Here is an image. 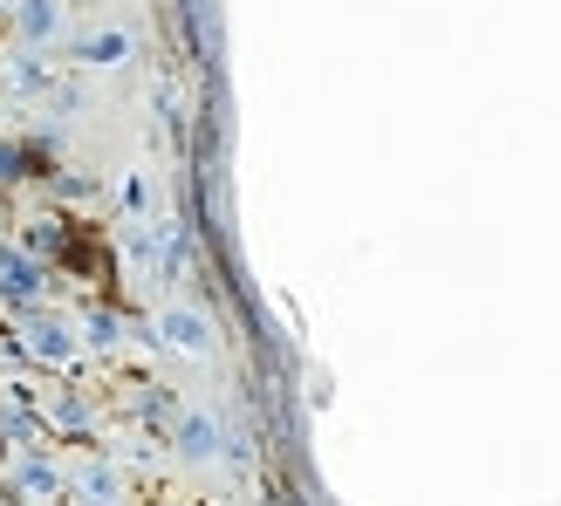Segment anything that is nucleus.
I'll return each mask as SVG.
<instances>
[{
    "label": "nucleus",
    "mask_w": 561,
    "mask_h": 506,
    "mask_svg": "<svg viewBox=\"0 0 561 506\" xmlns=\"http://www.w3.org/2000/svg\"><path fill=\"white\" fill-rule=\"evenodd\" d=\"M82 55H90V62H124V35H90Z\"/></svg>",
    "instance_id": "nucleus-4"
},
{
    "label": "nucleus",
    "mask_w": 561,
    "mask_h": 506,
    "mask_svg": "<svg viewBox=\"0 0 561 506\" xmlns=\"http://www.w3.org/2000/svg\"><path fill=\"white\" fill-rule=\"evenodd\" d=\"M14 82H21V96H42V90H48V69L21 55V62H14Z\"/></svg>",
    "instance_id": "nucleus-6"
},
{
    "label": "nucleus",
    "mask_w": 561,
    "mask_h": 506,
    "mask_svg": "<svg viewBox=\"0 0 561 506\" xmlns=\"http://www.w3.org/2000/svg\"><path fill=\"white\" fill-rule=\"evenodd\" d=\"M158 335H164L172 349H185V356H206V349H213V329H206L199 315H185V308H172V315L158 322Z\"/></svg>",
    "instance_id": "nucleus-1"
},
{
    "label": "nucleus",
    "mask_w": 561,
    "mask_h": 506,
    "mask_svg": "<svg viewBox=\"0 0 561 506\" xmlns=\"http://www.w3.org/2000/svg\"><path fill=\"white\" fill-rule=\"evenodd\" d=\"M124 206L145 212V206H151V185H145V179H124Z\"/></svg>",
    "instance_id": "nucleus-8"
},
{
    "label": "nucleus",
    "mask_w": 561,
    "mask_h": 506,
    "mask_svg": "<svg viewBox=\"0 0 561 506\" xmlns=\"http://www.w3.org/2000/svg\"><path fill=\"white\" fill-rule=\"evenodd\" d=\"M55 21H62V14H55V0H21V35L27 42H48Z\"/></svg>",
    "instance_id": "nucleus-3"
},
{
    "label": "nucleus",
    "mask_w": 561,
    "mask_h": 506,
    "mask_svg": "<svg viewBox=\"0 0 561 506\" xmlns=\"http://www.w3.org/2000/svg\"><path fill=\"white\" fill-rule=\"evenodd\" d=\"M179 438H185V452H192V459L213 452V425H206V417H185V432H179Z\"/></svg>",
    "instance_id": "nucleus-7"
},
{
    "label": "nucleus",
    "mask_w": 561,
    "mask_h": 506,
    "mask_svg": "<svg viewBox=\"0 0 561 506\" xmlns=\"http://www.w3.org/2000/svg\"><path fill=\"white\" fill-rule=\"evenodd\" d=\"M27 343H35V356H48V363H62V356L76 349V335H69L62 322H48V315H35V322H27Z\"/></svg>",
    "instance_id": "nucleus-2"
},
{
    "label": "nucleus",
    "mask_w": 561,
    "mask_h": 506,
    "mask_svg": "<svg viewBox=\"0 0 561 506\" xmlns=\"http://www.w3.org/2000/svg\"><path fill=\"white\" fill-rule=\"evenodd\" d=\"M21 486H27V493H55V486H62V480H55V465H42V459H27V465H21Z\"/></svg>",
    "instance_id": "nucleus-5"
}]
</instances>
